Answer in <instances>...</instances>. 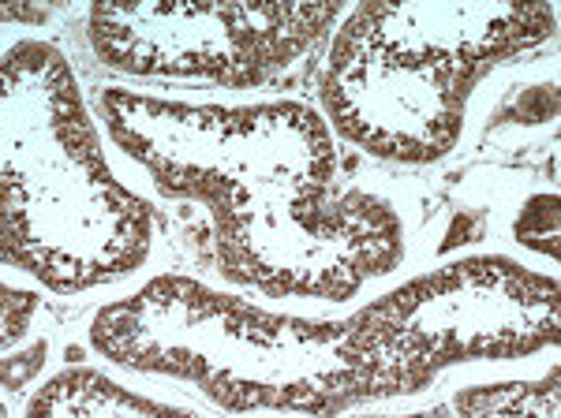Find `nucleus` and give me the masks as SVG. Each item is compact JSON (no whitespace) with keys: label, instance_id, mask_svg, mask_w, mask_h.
I'll use <instances>...</instances> for the list:
<instances>
[{"label":"nucleus","instance_id":"6e6552de","mask_svg":"<svg viewBox=\"0 0 561 418\" xmlns=\"http://www.w3.org/2000/svg\"><path fill=\"white\" fill-rule=\"evenodd\" d=\"M45 8H20V4H8L4 8V20H31V23H45Z\"/></svg>","mask_w":561,"mask_h":418},{"label":"nucleus","instance_id":"423d86ee","mask_svg":"<svg viewBox=\"0 0 561 418\" xmlns=\"http://www.w3.org/2000/svg\"><path fill=\"white\" fill-rule=\"evenodd\" d=\"M4 348H12L15 340L26 333V325H31L34 311H38V299H34L31 292H20V288L4 285Z\"/></svg>","mask_w":561,"mask_h":418},{"label":"nucleus","instance_id":"20e7f679","mask_svg":"<svg viewBox=\"0 0 561 418\" xmlns=\"http://www.w3.org/2000/svg\"><path fill=\"white\" fill-rule=\"evenodd\" d=\"M558 381L554 367L539 385H494V388H468L457 396V411L465 415H558Z\"/></svg>","mask_w":561,"mask_h":418},{"label":"nucleus","instance_id":"7ed1b4c3","mask_svg":"<svg viewBox=\"0 0 561 418\" xmlns=\"http://www.w3.org/2000/svg\"><path fill=\"white\" fill-rule=\"evenodd\" d=\"M34 418L38 415H180L176 407L153 404L147 396L124 393L98 370H65L53 378L26 407Z\"/></svg>","mask_w":561,"mask_h":418},{"label":"nucleus","instance_id":"f03ea898","mask_svg":"<svg viewBox=\"0 0 561 418\" xmlns=\"http://www.w3.org/2000/svg\"><path fill=\"white\" fill-rule=\"evenodd\" d=\"M397 60L434 63L472 86L486 68L554 34L542 4H364L341 26Z\"/></svg>","mask_w":561,"mask_h":418},{"label":"nucleus","instance_id":"0eeeda50","mask_svg":"<svg viewBox=\"0 0 561 418\" xmlns=\"http://www.w3.org/2000/svg\"><path fill=\"white\" fill-rule=\"evenodd\" d=\"M45 356H49L45 340H38L31 351H23V356H8L4 359V393H15V388L26 385V381L38 374V370L45 367Z\"/></svg>","mask_w":561,"mask_h":418},{"label":"nucleus","instance_id":"f257e3e1","mask_svg":"<svg viewBox=\"0 0 561 418\" xmlns=\"http://www.w3.org/2000/svg\"><path fill=\"white\" fill-rule=\"evenodd\" d=\"M337 12V4H94L90 45L128 76L255 86L300 57Z\"/></svg>","mask_w":561,"mask_h":418},{"label":"nucleus","instance_id":"39448f33","mask_svg":"<svg viewBox=\"0 0 561 418\" xmlns=\"http://www.w3.org/2000/svg\"><path fill=\"white\" fill-rule=\"evenodd\" d=\"M517 240L524 247L558 258V195H536L520 209Z\"/></svg>","mask_w":561,"mask_h":418}]
</instances>
